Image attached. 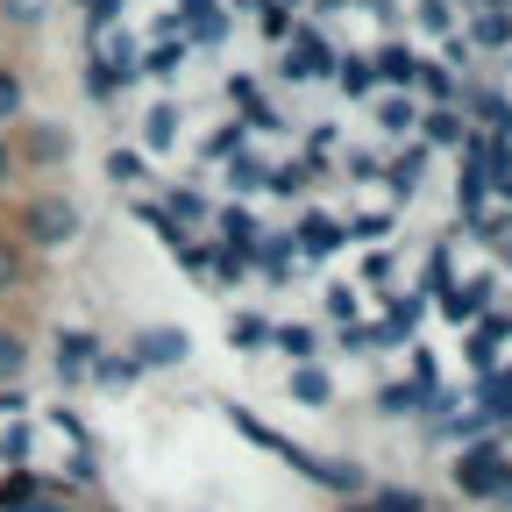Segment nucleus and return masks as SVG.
<instances>
[{"mask_svg":"<svg viewBox=\"0 0 512 512\" xmlns=\"http://www.w3.org/2000/svg\"><path fill=\"white\" fill-rule=\"evenodd\" d=\"M498 342H505V328H498V320H491V328H484V335L470 342V356H477V370H491V363H498Z\"/></svg>","mask_w":512,"mask_h":512,"instance_id":"obj_23","label":"nucleus"},{"mask_svg":"<svg viewBox=\"0 0 512 512\" xmlns=\"http://www.w3.org/2000/svg\"><path fill=\"white\" fill-rule=\"evenodd\" d=\"M107 171H114V185H136V178H143V157H136V150H114Z\"/></svg>","mask_w":512,"mask_h":512,"instance_id":"obj_26","label":"nucleus"},{"mask_svg":"<svg viewBox=\"0 0 512 512\" xmlns=\"http://www.w3.org/2000/svg\"><path fill=\"white\" fill-rule=\"evenodd\" d=\"M477 107H484L498 128H512V107H505V93H477Z\"/></svg>","mask_w":512,"mask_h":512,"instance_id":"obj_33","label":"nucleus"},{"mask_svg":"<svg viewBox=\"0 0 512 512\" xmlns=\"http://www.w3.org/2000/svg\"><path fill=\"white\" fill-rule=\"evenodd\" d=\"M328 313H335V320H356V299H349V292L335 285V292H328Z\"/></svg>","mask_w":512,"mask_h":512,"instance_id":"obj_37","label":"nucleus"},{"mask_svg":"<svg viewBox=\"0 0 512 512\" xmlns=\"http://www.w3.org/2000/svg\"><path fill=\"white\" fill-rule=\"evenodd\" d=\"M86 86H93V100H107V93H114V72H107V64H93V72H86Z\"/></svg>","mask_w":512,"mask_h":512,"instance_id":"obj_36","label":"nucleus"},{"mask_svg":"<svg viewBox=\"0 0 512 512\" xmlns=\"http://www.w3.org/2000/svg\"><path fill=\"white\" fill-rule=\"evenodd\" d=\"M377 121H384V128H413V100H384Z\"/></svg>","mask_w":512,"mask_h":512,"instance_id":"obj_29","label":"nucleus"},{"mask_svg":"<svg viewBox=\"0 0 512 512\" xmlns=\"http://www.w3.org/2000/svg\"><path fill=\"white\" fill-rule=\"evenodd\" d=\"M292 399H299V406H328V399H335V384H328V370H313V363H299V370H292Z\"/></svg>","mask_w":512,"mask_h":512,"instance_id":"obj_7","label":"nucleus"},{"mask_svg":"<svg viewBox=\"0 0 512 512\" xmlns=\"http://www.w3.org/2000/svg\"><path fill=\"white\" fill-rule=\"evenodd\" d=\"M221 228H228V242H235V249H249V242H256V221H249L242 207H228V214H221Z\"/></svg>","mask_w":512,"mask_h":512,"instance_id":"obj_25","label":"nucleus"},{"mask_svg":"<svg viewBox=\"0 0 512 512\" xmlns=\"http://www.w3.org/2000/svg\"><path fill=\"white\" fill-rule=\"evenodd\" d=\"M93 356H100V342H93L86 328L57 335V377H64V384H79V370H93Z\"/></svg>","mask_w":512,"mask_h":512,"instance_id":"obj_5","label":"nucleus"},{"mask_svg":"<svg viewBox=\"0 0 512 512\" xmlns=\"http://www.w3.org/2000/svg\"><path fill=\"white\" fill-rule=\"evenodd\" d=\"M271 342L292 356V363H313V328H299V320H285V328H271Z\"/></svg>","mask_w":512,"mask_h":512,"instance_id":"obj_10","label":"nucleus"},{"mask_svg":"<svg viewBox=\"0 0 512 512\" xmlns=\"http://www.w3.org/2000/svg\"><path fill=\"white\" fill-rule=\"evenodd\" d=\"M15 114H22V79L0 72V121H15Z\"/></svg>","mask_w":512,"mask_h":512,"instance_id":"obj_28","label":"nucleus"},{"mask_svg":"<svg viewBox=\"0 0 512 512\" xmlns=\"http://www.w3.org/2000/svg\"><path fill=\"white\" fill-rule=\"evenodd\" d=\"M143 136H150V150H171V136H178V114H171V107H150V128H143Z\"/></svg>","mask_w":512,"mask_h":512,"instance_id":"obj_18","label":"nucleus"},{"mask_svg":"<svg viewBox=\"0 0 512 512\" xmlns=\"http://www.w3.org/2000/svg\"><path fill=\"white\" fill-rule=\"evenodd\" d=\"M93 8V22H107V15H121V0H86Z\"/></svg>","mask_w":512,"mask_h":512,"instance_id":"obj_39","label":"nucleus"},{"mask_svg":"<svg viewBox=\"0 0 512 512\" xmlns=\"http://www.w3.org/2000/svg\"><path fill=\"white\" fill-rule=\"evenodd\" d=\"M484 299H491V285H463V292H448L441 306H448V320H470V313H484Z\"/></svg>","mask_w":512,"mask_h":512,"instance_id":"obj_14","label":"nucleus"},{"mask_svg":"<svg viewBox=\"0 0 512 512\" xmlns=\"http://www.w3.org/2000/svg\"><path fill=\"white\" fill-rule=\"evenodd\" d=\"M299 242H306V249H313V256H328V249H335V242H342V228H335V221H328V214H306V228H299Z\"/></svg>","mask_w":512,"mask_h":512,"instance_id":"obj_11","label":"nucleus"},{"mask_svg":"<svg viewBox=\"0 0 512 512\" xmlns=\"http://www.w3.org/2000/svg\"><path fill=\"white\" fill-rule=\"evenodd\" d=\"M420 164H427V150H406V157L392 164V185H399V192H413V185H420Z\"/></svg>","mask_w":512,"mask_h":512,"instance_id":"obj_24","label":"nucleus"},{"mask_svg":"<svg viewBox=\"0 0 512 512\" xmlns=\"http://www.w3.org/2000/svg\"><path fill=\"white\" fill-rule=\"evenodd\" d=\"M498 512H512V477H505V491H498Z\"/></svg>","mask_w":512,"mask_h":512,"instance_id":"obj_41","label":"nucleus"},{"mask_svg":"<svg viewBox=\"0 0 512 512\" xmlns=\"http://www.w3.org/2000/svg\"><path fill=\"white\" fill-rule=\"evenodd\" d=\"M15 285H22V256L0 242V292H15Z\"/></svg>","mask_w":512,"mask_h":512,"instance_id":"obj_30","label":"nucleus"},{"mask_svg":"<svg viewBox=\"0 0 512 512\" xmlns=\"http://www.w3.org/2000/svg\"><path fill=\"white\" fill-rule=\"evenodd\" d=\"M228 342H235V349H264V342H271V320H264V313H235V320H228Z\"/></svg>","mask_w":512,"mask_h":512,"instance_id":"obj_8","label":"nucleus"},{"mask_svg":"<svg viewBox=\"0 0 512 512\" xmlns=\"http://www.w3.org/2000/svg\"><path fill=\"white\" fill-rule=\"evenodd\" d=\"M477 43H512V22H498V15H484V22H477Z\"/></svg>","mask_w":512,"mask_h":512,"instance_id":"obj_32","label":"nucleus"},{"mask_svg":"<svg viewBox=\"0 0 512 512\" xmlns=\"http://www.w3.org/2000/svg\"><path fill=\"white\" fill-rule=\"evenodd\" d=\"M484 413H512V370H484Z\"/></svg>","mask_w":512,"mask_h":512,"instance_id":"obj_15","label":"nucleus"},{"mask_svg":"<svg viewBox=\"0 0 512 512\" xmlns=\"http://www.w3.org/2000/svg\"><path fill=\"white\" fill-rule=\"evenodd\" d=\"M427 143H463V121L448 114V107H434L427 114Z\"/></svg>","mask_w":512,"mask_h":512,"instance_id":"obj_19","label":"nucleus"},{"mask_svg":"<svg viewBox=\"0 0 512 512\" xmlns=\"http://www.w3.org/2000/svg\"><path fill=\"white\" fill-rule=\"evenodd\" d=\"M185 22H192V36H200V43H221V15L207 8V0H185Z\"/></svg>","mask_w":512,"mask_h":512,"instance_id":"obj_16","label":"nucleus"},{"mask_svg":"<svg viewBox=\"0 0 512 512\" xmlns=\"http://www.w3.org/2000/svg\"><path fill=\"white\" fill-rule=\"evenodd\" d=\"M285 72L292 79H320V72H335V57H328V43H320L313 29H299L292 50H285Z\"/></svg>","mask_w":512,"mask_h":512,"instance_id":"obj_4","label":"nucleus"},{"mask_svg":"<svg viewBox=\"0 0 512 512\" xmlns=\"http://www.w3.org/2000/svg\"><path fill=\"white\" fill-rule=\"evenodd\" d=\"M8 164H15V157H8V143H0V178H8Z\"/></svg>","mask_w":512,"mask_h":512,"instance_id":"obj_42","label":"nucleus"},{"mask_svg":"<svg viewBox=\"0 0 512 512\" xmlns=\"http://www.w3.org/2000/svg\"><path fill=\"white\" fill-rule=\"evenodd\" d=\"M29 235H36V242H72V235H79V207H72V200L29 207Z\"/></svg>","mask_w":512,"mask_h":512,"instance_id":"obj_3","label":"nucleus"},{"mask_svg":"<svg viewBox=\"0 0 512 512\" xmlns=\"http://www.w3.org/2000/svg\"><path fill=\"white\" fill-rule=\"evenodd\" d=\"M342 86H349V93H363V86H370V64H363V57H349V64H342Z\"/></svg>","mask_w":512,"mask_h":512,"instance_id":"obj_34","label":"nucleus"},{"mask_svg":"<svg viewBox=\"0 0 512 512\" xmlns=\"http://www.w3.org/2000/svg\"><path fill=\"white\" fill-rule=\"evenodd\" d=\"M505 448L498 441H484V448H470V456H456V491H470V498H498L505 491Z\"/></svg>","mask_w":512,"mask_h":512,"instance_id":"obj_2","label":"nucleus"},{"mask_svg":"<svg viewBox=\"0 0 512 512\" xmlns=\"http://www.w3.org/2000/svg\"><path fill=\"white\" fill-rule=\"evenodd\" d=\"M349 235H363V242H384V235H392V221H384V214H363V221H349Z\"/></svg>","mask_w":512,"mask_h":512,"instance_id":"obj_31","label":"nucleus"},{"mask_svg":"<svg viewBox=\"0 0 512 512\" xmlns=\"http://www.w3.org/2000/svg\"><path fill=\"white\" fill-rule=\"evenodd\" d=\"M200 214H207V200H200V192H185V185H178V192H171V221L185 228V221H200Z\"/></svg>","mask_w":512,"mask_h":512,"instance_id":"obj_22","label":"nucleus"},{"mask_svg":"<svg viewBox=\"0 0 512 512\" xmlns=\"http://www.w3.org/2000/svg\"><path fill=\"white\" fill-rule=\"evenodd\" d=\"M377 72H384V79H406V86H413V72H420V64H413V50H406V43H384V50H377Z\"/></svg>","mask_w":512,"mask_h":512,"instance_id":"obj_12","label":"nucleus"},{"mask_svg":"<svg viewBox=\"0 0 512 512\" xmlns=\"http://www.w3.org/2000/svg\"><path fill=\"white\" fill-rule=\"evenodd\" d=\"M22 370H29V342H22V335H8V328H0V377H8V384H15Z\"/></svg>","mask_w":512,"mask_h":512,"instance_id":"obj_13","label":"nucleus"},{"mask_svg":"<svg viewBox=\"0 0 512 512\" xmlns=\"http://www.w3.org/2000/svg\"><path fill=\"white\" fill-rule=\"evenodd\" d=\"M328 8H349V0H328Z\"/></svg>","mask_w":512,"mask_h":512,"instance_id":"obj_43","label":"nucleus"},{"mask_svg":"<svg viewBox=\"0 0 512 512\" xmlns=\"http://www.w3.org/2000/svg\"><path fill=\"white\" fill-rule=\"evenodd\" d=\"M64 150H72V136H64V128H36V143H29V157H36V164H57Z\"/></svg>","mask_w":512,"mask_h":512,"instance_id":"obj_17","label":"nucleus"},{"mask_svg":"<svg viewBox=\"0 0 512 512\" xmlns=\"http://www.w3.org/2000/svg\"><path fill=\"white\" fill-rule=\"evenodd\" d=\"M228 420H235V434H249L256 448H271L278 463H292V470H299V477H313V484H328V491H356V484H363V470H356V463H349V470H342V463H320L313 448H299V441L271 434L264 420H256V413H242V406H228Z\"/></svg>","mask_w":512,"mask_h":512,"instance_id":"obj_1","label":"nucleus"},{"mask_svg":"<svg viewBox=\"0 0 512 512\" xmlns=\"http://www.w3.org/2000/svg\"><path fill=\"white\" fill-rule=\"evenodd\" d=\"M420 505H427L420 491H377L370 498V512H420Z\"/></svg>","mask_w":512,"mask_h":512,"instance_id":"obj_21","label":"nucleus"},{"mask_svg":"<svg viewBox=\"0 0 512 512\" xmlns=\"http://www.w3.org/2000/svg\"><path fill=\"white\" fill-rule=\"evenodd\" d=\"M93 377L121 392V384H136V377H143V363H136V356H93Z\"/></svg>","mask_w":512,"mask_h":512,"instance_id":"obj_9","label":"nucleus"},{"mask_svg":"<svg viewBox=\"0 0 512 512\" xmlns=\"http://www.w3.org/2000/svg\"><path fill=\"white\" fill-rule=\"evenodd\" d=\"M22 413V392H0V420H15Z\"/></svg>","mask_w":512,"mask_h":512,"instance_id":"obj_40","label":"nucleus"},{"mask_svg":"<svg viewBox=\"0 0 512 512\" xmlns=\"http://www.w3.org/2000/svg\"><path fill=\"white\" fill-rule=\"evenodd\" d=\"M413 320H420V306H399V313L384 320V328H377L370 342H406V335H413Z\"/></svg>","mask_w":512,"mask_h":512,"instance_id":"obj_20","label":"nucleus"},{"mask_svg":"<svg viewBox=\"0 0 512 512\" xmlns=\"http://www.w3.org/2000/svg\"><path fill=\"white\" fill-rule=\"evenodd\" d=\"M185 328H150L143 342H136V363H185Z\"/></svg>","mask_w":512,"mask_h":512,"instance_id":"obj_6","label":"nucleus"},{"mask_svg":"<svg viewBox=\"0 0 512 512\" xmlns=\"http://www.w3.org/2000/svg\"><path fill=\"white\" fill-rule=\"evenodd\" d=\"M8 15H15V22H36V15H43V0H8Z\"/></svg>","mask_w":512,"mask_h":512,"instance_id":"obj_38","label":"nucleus"},{"mask_svg":"<svg viewBox=\"0 0 512 512\" xmlns=\"http://www.w3.org/2000/svg\"><path fill=\"white\" fill-rule=\"evenodd\" d=\"M0 456H8V463H22V456H29V427H15L8 441H0Z\"/></svg>","mask_w":512,"mask_h":512,"instance_id":"obj_35","label":"nucleus"},{"mask_svg":"<svg viewBox=\"0 0 512 512\" xmlns=\"http://www.w3.org/2000/svg\"><path fill=\"white\" fill-rule=\"evenodd\" d=\"M228 178H235L242 192H256V185H264V171H256V157H242V150H235V164H228Z\"/></svg>","mask_w":512,"mask_h":512,"instance_id":"obj_27","label":"nucleus"}]
</instances>
